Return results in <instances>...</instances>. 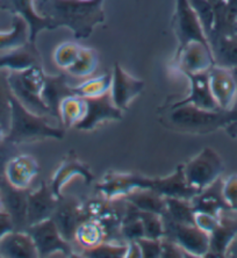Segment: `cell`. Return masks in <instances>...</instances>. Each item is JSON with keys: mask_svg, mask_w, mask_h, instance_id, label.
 <instances>
[{"mask_svg": "<svg viewBox=\"0 0 237 258\" xmlns=\"http://www.w3.org/2000/svg\"><path fill=\"white\" fill-rule=\"evenodd\" d=\"M173 30L178 37V49L184 47L190 41H200L209 44L207 36L205 35L200 21L189 0H175Z\"/></svg>", "mask_w": 237, "mask_h": 258, "instance_id": "obj_9", "label": "cell"}, {"mask_svg": "<svg viewBox=\"0 0 237 258\" xmlns=\"http://www.w3.org/2000/svg\"><path fill=\"white\" fill-rule=\"evenodd\" d=\"M128 250L126 258H142V252L137 241H127Z\"/></svg>", "mask_w": 237, "mask_h": 258, "instance_id": "obj_43", "label": "cell"}, {"mask_svg": "<svg viewBox=\"0 0 237 258\" xmlns=\"http://www.w3.org/2000/svg\"><path fill=\"white\" fill-rule=\"evenodd\" d=\"M209 44L216 66L237 70V33L217 36Z\"/></svg>", "mask_w": 237, "mask_h": 258, "instance_id": "obj_25", "label": "cell"}, {"mask_svg": "<svg viewBox=\"0 0 237 258\" xmlns=\"http://www.w3.org/2000/svg\"><path fill=\"white\" fill-rule=\"evenodd\" d=\"M99 66L98 52L92 48L82 47L76 62L67 70V74L77 78L92 76Z\"/></svg>", "mask_w": 237, "mask_h": 258, "instance_id": "obj_31", "label": "cell"}, {"mask_svg": "<svg viewBox=\"0 0 237 258\" xmlns=\"http://www.w3.org/2000/svg\"><path fill=\"white\" fill-rule=\"evenodd\" d=\"M225 257H237V235L234 240H232L230 245H229Z\"/></svg>", "mask_w": 237, "mask_h": 258, "instance_id": "obj_45", "label": "cell"}, {"mask_svg": "<svg viewBox=\"0 0 237 258\" xmlns=\"http://www.w3.org/2000/svg\"><path fill=\"white\" fill-rule=\"evenodd\" d=\"M29 42V27L20 15L13 14L12 27L9 32H0V52L22 47Z\"/></svg>", "mask_w": 237, "mask_h": 258, "instance_id": "obj_27", "label": "cell"}, {"mask_svg": "<svg viewBox=\"0 0 237 258\" xmlns=\"http://www.w3.org/2000/svg\"><path fill=\"white\" fill-rule=\"evenodd\" d=\"M58 197L52 192L50 184L42 181L35 191L27 195V227L50 219L60 203ZM26 229V228H25Z\"/></svg>", "mask_w": 237, "mask_h": 258, "instance_id": "obj_14", "label": "cell"}, {"mask_svg": "<svg viewBox=\"0 0 237 258\" xmlns=\"http://www.w3.org/2000/svg\"><path fill=\"white\" fill-rule=\"evenodd\" d=\"M219 216L209 213H204V212H196V214H194V223H196L200 229L205 230L206 233L211 234L212 230L215 228L217 223H219Z\"/></svg>", "mask_w": 237, "mask_h": 258, "instance_id": "obj_41", "label": "cell"}, {"mask_svg": "<svg viewBox=\"0 0 237 258\" xmlns=\"http://www.w3.org/2000/svg\"><path fill=\"white\" fill-rule=\"evenodd\" d=\"M141 221L143 223L144 237L149 238H162L165 234L163 216L151 212L139 211Z\"/></svg>", "mask_w": 237, "mask_h": 258, "instance_id": "obj_36", "label": "cell"}, {"mask_svg": "<svg viewBox=\"0 0 237 258\" xmlns=\"http://www.w3.org/2000/svg\"><path fill=\"white\" fill-rule=\"evenodd\" d=\"M196 212H204L219 216L224 210H229L222 196V179L219 178L211 186L206 187L191 199Z\"/></svg>", "mask_w": 237, "mask_h": 258, "instance_id": "obj_24", "label": "cell"}, {"mask_svg": "<svg viewBox=\"0 0 237 258\" xmlns=\"http://www.w3.org/2000/svg\"><path fill=\"white\" fill-rule=\"evenodd\" d=\"M3 212H5V210H4V205H3L2 196H0V214H2V213H3Z\"/></svg>", "mask_w": 237, "mask_h": 258, "instance_id": "obj_47", "label": "cell"}, {"mask_svg": "<svg viewBox=\"0 0 237 258\" xmlns=\"http://www.w3.org/2000/svg\"><path fill=\"white\" fill-rule=\"evenodd\" d=\"M162 238L141 237L137 240L142 252V258H160L162 252Z\"/></svg>", "mask_w": 237, "mask_h": 258, "instance_id": "obj_39", "label": "cell"}, {"mask_svg": "<svg viewBox=\"0 0 237 258\" xmlns=\"http://www.w3.org/2000/svg\"><path fill=\"white\" fill-rule=\"evenodd\" d=\"M72 86L69 84L68 76L66 74L60 75H47L44 76V84L42 89V100L49 109L50 115L58 121V108L61 102L69 96H74Z\"/></svg>", "mask_w": 237, "mask_h": 258, "instance_id": "obj_20", "label": "cell"}, {"mask_svg": "<svg viewBox=\"0 0 237 258\" xmlns=\"http://www.w3.org/2000/svg\"><path fill=\"white\" fill-rule=\"evenodd\" d=\"M159 121L164 127L185 134H209L227 128L237 121V111L204 109L191 104L164 105L159 108Z\"/></svg>", "mask_w": 237, "mask_h": 258, "instance_id": "obj_2", "label": "cell"}, {"mask_svg": "<svg viewBox=\"0 0 237 258\" xmlns=\"http://www.w3.org/2000/svg\"><path fill=\"white\" fill-rule=\"evenodd\" d=\"M27 195L28 189H20L11 185L6 179L0 180V196L4 210L11 216L17 230L27 227Z\"/></svg>", "mask_w": 237, "mask_h": 258, "instance_id": "obj_18", "label": "cell"}, {"mask_svg": "<svg viewBox=\"0 0 237 258\" xmlns=\"http://www.w3.org/2000/svg\"><path fill=\"white\" fill-rule=\"evenodd\" d=\"M187 185L199 193L221 178L224 171L222 158L213 148L206 147L183 165Z\"/></svg>", "mask_w": 237, "mask_h": 258, "instance_id": "obj_5", "label": "cell"}, {"mask_svg": "<svg viewBox=\"0 0 237 258\" xmlns=\"http://www.w3.org/2000/svg\"><path fill=\"white\" fill-rule=\"evenodd\" d=\"M232 71H234L235 77L237 79V70H232ZM234 109H235V111H237V100H236V104H235ZM225 129H227V132H228L229 135H231L232 138H237V121H236V122H234V123H231L230 126H228Z\"/></svg>", "mask_w": 237, "mask_h": 258, "instance_id": "obj_44", "label": "cell"}, {"mask_svg": "<svg viewBox=\"0 0 237 258\" xmlns=\"http://www.w3.org/2000/svg\"><path fill=\"white\" fill-rule=\"evenodd\" d=\"M145 83L142 79L134 77L128 74L120 64L115 63L112 72V86L109 93L112 97L114 105L121 111L128 108L131 102L140 96L144 90Z\"/></svg>", "mask_w": 237, "mask_h": 258, "instance_id": "obj_13", "label": "cell"}, {"mask_svg": "<svg viewBox=\"0 0 237 258\" xmlns=\"http://www.w3.org/2000/svg\"><path fill=\"white\" fill-rule=\"evenodd\" d=\"M11 115L10 128L6 133L5 141L13 146L21 143L41 141L45 139L62 140L66 136V128L52 126L48 115H40L30 112L17 98L11 93ZM53 119V117H52ZM55 120V119H53Z\"/></svg>", "mask_w": 237, "mask_h": 258, "instance_id": "obj_3", "label": "cell"}, {"mask_svg": "<svg viewBox=\"0 0 237 258\" xmlns=\"http://www.w3.org/2000/svg\"><path fill=\"white\" fill-rule=\"evenodd\" d=\"M15 229L14 223L11 219V216L6 213V212H3L0 214V240L5 236L7 233L12 231Z\"/></svg>", "mask_w": 237, "mask_h": 258, "instance_id": "obj_42", "label": "cell"}, {"mask_svg": "<svg viewBox=\"0 0 237 258\" xmlns=\"http://www.w3.org/2000/svg\"><path fill=\"white\" fill-rule=\"evenodd\" d=\"M122 199L132 204L139 211L151 212L159 215L166 213L165 197L158 195L152 189H135L126 195Z\"/></svg>", "mask_w": 237, "mask_h": 258, "instance_id": "obj_26", "label": "cell"}, {"mask_svg": "<svg viewBox=\"0 0 237 258\" xmlns=\"http://www.w3.org/2000/svg\"><path fill=\"white\" fill-rule=\"evenodd\" d=\"M174 66L183 75L209 71L215 66L211 45L200 41H190L177 50Z\"/></svg>", "mask_w": 237, "mask_h": 258, "instance_id": "obj_8", "label": "cell"}, {"mask_svg": "<svg viewBox=\"0 0 237 258\" xmlns=\"http://www.w3.org/2000/svg\"><path fill=\"white\" fill-rule=\"evenodd\" d=\"M11 115H12V106H11V91L6 83L0 82V124L5 129L6 133L10 128Z\"/></svg>", "mask_w": 237, "mask_h": 258, "instance_id": "obj_37", "label": "cell"}, {"mask_svg": "<svg viewBox=\"0 0 237 258\" xmlns=\"http://www.w3.org/2000/svg\"><path fill=\"white\" fill-rule=\"evenodd\" d=\"M105 0H35L37 13L49 22V30L66 27L75 39H87L105 22Z\"/></svg>", "mask_w": 237, "mask_h": 258, "instance_id": "obj_1", "label": "cell"}, {"mask_svg": "<svg viewBox=\"0 0 237 258\" xmlns=\"http://www.w3.org/2000/svg\"><path fill=\"white\" fill-rule=\"evenodd\" d=\"M40 171L36 159L30 155H14L6 163L4 177L12 186L28 189Z\"/></svg>", "mask_w": 237, "mask_h": 258, "instance_id": "obj_16", "label": "cell"}, {"mask_svg": "<svg viewBox=\"0 0 237 258\" xmlns=\"http://www.w3.org/2000/svg\"><path fill=\"white\" fill-rule=\"evenodd\" d=\"M51 219L56 223L61 235L67 241L74 243L76 230L80 223L86 220V215L83 204L79 200L75 197L62 196Z\"/></svg>", "mask_w": 237, "mask_h": 258, "instance_id": "obj_12", "label": "cell"}, {"mask_svg": "<svg viewBox=\"0 0 237 258\" xmlns=\"http://www.w3.org/2000/svg\"><path fill=\"white\" fill-rule=\"evenodd\" d=\"M190 82V91L185 99L173 101L174 104H191L204 109H221L214 99L209 86L208 71L201 74L185 75Z\"/></svg>", "mask_w": 237, "mask_h": 258, "instance_id": "obj_22", "label": "cell"}, {"mask_svg": "<svg viewBox=\"0 0 237 258\" xmlns=\"http://www.w3.org/2000/svg\"><path fill=\"white\" fill-rule=\"evenodd\" d=\"M127 250V242L105 240L94 248L80 250L79 256L87 258H126Z\"/></svg>", "mask_w": 237, "mask_h": 258, "instance_id": "obj_33", "label": "cell"}, {"mask_svg": "<svg viewBox=\"0 0 237 258\" xmlns=\"http://www.w3.org/2000/svg\"><path fill=\"white\" fill-rule=\"evenodd\" d=\"M162 252L160 258H186L191 257L184 249L173 240L164 236L162 237Z\"/></svg>", "mask_w": 237, "mask_h": 258, "instance_id": "obj_40", "label": "cell"}, {"mask_svg": "<svg viewBox=\"0 0 237 258\" xmlns=\"http://www.w3.org/2000/svg\"><path fill=\"white\" fill-rule=\"evenodd\" d=\"M44 76L43 67H32L22 71H10L6 76V83L13 97L27 109L35 114L51 116L41 96Z\"/></svg>", "mask_w": 237, "mask_h": 258, "instance_id": "obj_4", "label": "cell"}, {"mask_svg": "<svg viewBox=\"0 0 237 258\" xmlns=\"http://www.w3.org/2000/svg\"><path fill=\"white\" fill-rule=\"evenodd\" d=\"M42 66V57L36 43L28 42L22 47L0 52V72L22 71L32 67Z\"/></svg>", "mask_w": 237, "mask_h": 258, "instance_id": "obj_21", "label": "cell"}, {"mask_svg": "<svg viewBox=\"0 0 237 258\" xmlns=\"http://www.w3.org/2000/svg\"><path fill=\"white\" fill-rule=\"evenodd\" d=\"M166 213L162 216H166L171 221L183 225H196L194 223V211L191 200L182 198H165Z\"/></svg>", "mask_w": 237, "mask_h": 258, "instance_id": "obj_30", "label": "cell"}, {"mask_svg": "<svg viewBox=\"0 0 237 258\" xmlns=\"http://www.w3.org/2000/svg\"><path fill=\"white\" fill-rule=\"evenodd\" d=\"M237 235V211L224 210L219 223L209 234V251L206 257H225L229 245Z\"/></svg>", "mask_w": 237, "mask_h": 258, "instance_id": "obj_15", "label": "cell"}, {"mask_svg": "<svg viewBox=\"0 0 237 258\" xmlns=\"http://www.w3.org/2000/svg\"><path fill=\"white\" fill-rule=\"evenodd\" d=\"M110 86H112V75L105 74L87 79V81L76 86H72V90L78 97L93 98L109 92Z\"/></svg>", "mask_w": 237, "mask_h": 258, "instance_id": "obj_32", "label": "cell"}, {"mask_svg": "<svg viewBox=\"0 0 237 258\" xmlns=\"http://www.w3.org/2000/svg\"><path fill=\"white\" fill-rule=\"evenodd\" d=\"M5 136H6V131L4 129L2 124H0V143L5 141Z\"/></svg>", "mask_w": 237, "mask_h": 258, "instance_id": "obj_46", "label": "cell"}, {"mask_svg": "<svg viewBox=\"0 0 237 258\" xmlns=\"http://www.w3.org/2000/svg\"><path fill=\"white\" fill-rule=\"evenodd\" d=\"M165 234L164 236L173 240L191 257H206L209 251V234L197 225L175 223L163 216Z\"/></svg>", "mask_w": 237, "mask_h": 258, "instance_id": "obj_7", "label": "cell"}, {"mask_svg": "<svg viewBox=\"0 0 237 258\" xmlns=\"http://www.w3.org/2000/svg\"><path fill=\"white\" fill-rule=\"evenodd\" d=\"M0 257L36 258L39 252L33 237L26 230L14 229L0 240Z\"/></svg>", "mask_w": 237, "mask_h": 258, "instance_id": "obj_23", "label": "cell"}, {"mask_svg": "<svg viewBox=\"0 0 237 258\" xmlns=\"http://www.w3.org/2000/svg\"><path fill=\"white\" fill-rule=\"evenodd\" d=\"M106 240L105 230L99 222L86 219L78 226L75 234L74 243H77L82 250L91 249Z\"/></svg>", "mask_w": 237, "mask_h": 258, "instance_id": "obj_29", "label": "cell"}, {"mask_svg": "<svg viewBox=\"0 0 237 258\" xmlns=\"http://www.w3.org/2000/svg\"><path fill=\"white\" fill-rule=\"evenodd\" d=\"M80 49L82 47L75 42L61 43L53 51V62L61 69L67 71L77 60Z\"/></svg>", "mask_w": 237, "mask_h": 258, "instance_id": "obj_35", "label": "cell"}, {"mask_svg": "<svg viewBox=\"0 0 237 258\" xmlns=\"http://www.w3.org/2000/svg\"><path fill=\"white\" fill-rule=\"evenodd\" d=\"M86 101V113L75 129L90 132L97 128L99 124L107 121H118L122 119V112L112 100L110 93L107 92L93 98H84Z\"/></svg>", "mask_w": 237, "mask_h": 258, "instance_id": "obj_10", "label": "cell"}, {"mask_svg": "<svg viewBox=\"0 0 237 258\" xmlns=\"http://www.w3.org/2000/svg\"><path fill=\"white\" fill-rule=\"evenodd\" d=\"M86 113V101L84 98L69 96L61 102L58 108V121L63 128H75Z\"/></svg>", "mask_w": 237, "mask_h": 258, "instance_id": "obj_28", "label": "cell"}, {"mask_svg": "<svg viewBox=\"0 0 237 258\" xmlns=\"http://www.w3.org/2000/svg\"><path fill=\"white\" fill-rule=\"evenodd\" d=\"M208 79L217 106L223 111L234 109L237 100V79L234 71L215 64L208 71Z\"/></svg>", "mask_w": 237, "mask_h": 258, "instance_id": "obj_11", "label": "cell"}, {"mask_svg": "<svg viewBox=\"0 0 237 258\" xmlns=\"http://www.w3.org/2000/svg\"><path fill=\"white\" fill-rule=\"evenodd\" d=\"M82 177L87 184H90L91 181L94 179L93 173L91 172L89 166L85 163L80 161L75 151H70L68 154V156L63 159V162L61 163L58 169L56 170V172L53 173L50 187L52 192L61 198L62 197V189L70 181L72 178L75 177Z\"/></svg>", "mask_w": 237, "mask_h": 258, "instance_id": "obj_17", "label": "cell"}, {"mask_svg": "<svg viewBox=\"0 0 237 258\" xmlns=\"http://www.w3.org/2000/svg\"><path fill=\"white\" fill-rule=\"evenodd\" d=\"M25 230L33 237L39 257H50L56 252H60L61 255L66 257L75 256V249L71 242L67 241L61 235L56 223L51 218L26 227Z\"/></svg>", "mask_w": 237, "mask_h": 258, "instance_id": "obj_6", "label": "cell"}, {"mask_svg": "<svg viewBox=\"0 0 237 258\" xmlns=\"http://www.w3.org/2000/svg\"><path fill=\"white\" fill-rule=\"evenodd\" d=\"M189 2L200 21L205 35L209 41L214 30V25H215V13H214L213 5L209 0H189Z\"/></svg>", "mask_w": 237, "mask_h": 258, "instance_id": "obj_34", "label": "cell"}, {"mask_svg": "<svg viewBox=\"0 0 237 258\" xmlns=\"http://www.w3.org/2000/svg\"><path fill=\"white\" fill-rule=\"evenodd\" d=\"M222 196L228 207L237 211V173L230 174L222 180Z\"/></svg>", "mask_w": 237, "mask_h": 258, "instance_id": "obj_38", "label": "cell"}, {"mask_svg": "<svg viewBox=\"0 0 237 258\" xmlns=\"http://www.w3.org/2000/svg\"><path fill=\"white\" fill-rule=\"evenodd\" d=\"M0 9L22 17L29 27V42L36 43V37L42 30H49V22L37 13L35 0H0Z\"/></svg>", "mask_w": 237, "mask_h": 258, "instance_id": "obj_19", "label": "cell"}]
</instances>
